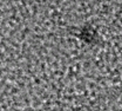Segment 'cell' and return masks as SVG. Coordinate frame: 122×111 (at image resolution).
<instances>
[{
  "instance_id": "1",
  "label": "cell",
  "mask_w": 122,
  "mask_h": 111,
  "mask_svg": "<svg viewBox=\"0 0 122 111\" xmlns=\"http://www.w3.org/2000/svg\"><path fill=\"white\" fill-rule=\"evenodd\" d=\"M80 38L88 43V44H96L99 41V34L93 26H83L80 32Z\"/></svg>"
}]
</instances>
